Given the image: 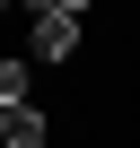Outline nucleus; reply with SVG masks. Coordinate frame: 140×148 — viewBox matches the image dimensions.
Here are the masks:
<instances>
[{
  "mask_svg": "<svg viewBox=\"0 0 140 148\" xmlns=\"http://www.w3.org/2000/svg\"><path fill=\"white\" fill-rule=\"evenodd\" d=\"M26 61H35V70L79 61V18H35V26H26Z\"/></svg>",
  "mask_w": 140,
  "mask_h": 148,
  "instance_id": "obj_1",
  "label": "nucleus"
},
{
  "mask_svg": "<svg viewBox=\"0 0 140 148\" xmlns=\"http://www.w3.org/2000/svg\"><path fill=\"white\" fill-rule=\"evenodd\" d=\"M53 139V113L44 105H9V113H0V148H44Z\"/></svg>",
  "mask_w": 140,
  "mask_h": 148,
  "instance_id": "obj_2",
  "label": "nucleus"
},
{
  "mask_svg": "<svg viewBox=\"0 0 140 148\" xmlns=\"http://www.w3.org/2000/svg\"><path fill=\"white\" fill-rule=\"evenodd\" d=\"M9 105H35V61L26 52H0V113Z\"/></svg>",
  "mask_w": 140,
  "mask_h": 148,
  "instance_id": "obj_3",
  "label": "nucleus"
},
{
  "mask_svg": "<svg viewBox=\"0 0 140 148\" xmlns=\"http://www.w3.org/2000/svg\"><path fill=\"white\" fill-rule=\"evenodd\" d=\"M0 9H9V0H0Z\"/></svg>",
  "mask_w": 140,
  "mask_h": 148,
  "instance_id": "obj_4",
  "label": "nucleus"
}]
</instances>
